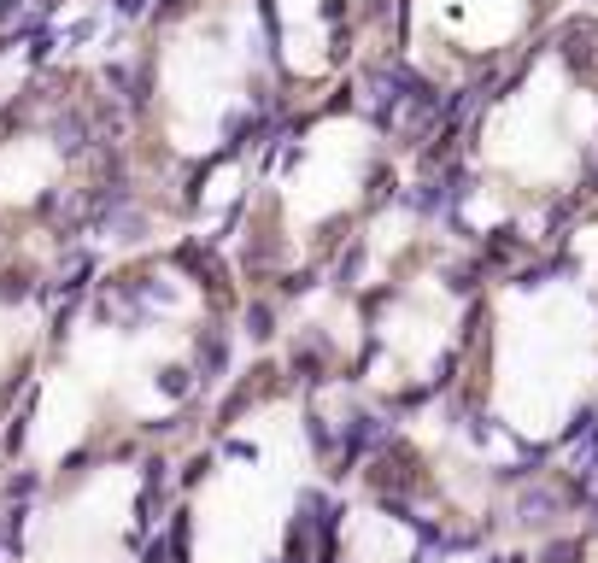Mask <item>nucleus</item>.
<instances>
[{
  "label": "nucleus",
  "instance_id": "obj_4",
  "mask_svg": "<svg viewBox=\"0 0 598 563\" xmlns=\"http://www.w3.org/2000/svg\"><path fill=\"white\" fill-rule=\"evenodd\" d=\"M288 88L265 0H182L165 12V42L129 100L159 118L165 153L200 183L265 129Z\"/></svg>",
  "mask_w": 598,
  "mask_h": 563
},
{
  "label": "nucleus",
  "instance_id": "obj_2",
  "mask_svg": "<svg viewBox=\"0 0 598 563\" xmlns=\"http://www.w3.org/2000/svg\"><path fill=\"white\" fill-rule=\"evenodd\" d=\"M475 399L504 435L552 446L598 411V200L569 224L563 253L481 282L470 317Z\"/></svg>",
  "mask_w": 598,
  "mask_h": 563
},
{
  "label": "nucleus",
  "instance_id": "obj_1",
  "mask_svg": "<svg viewBox=\"0 0 598 563\" xmlns=\"http://www.w3.org/2000/svg\"><path fill=\"white\" fill-rule=\"evenodd\" d=\"M598 194V12H563L487 83L463 141V229L522 235Z\"/></svg>",
  "mask_w": 598,
  "mask_h": 563
},
{
  "label": "nucleus",
  "instance_id": "obj_6",
  "mask_svg": "<svg viewBox=\"0 0 598 563\" xmlns=\"http://www.w3.org/2000/svg\"><path fill=\"white\" fill-rule=\"evenodd\" d=\"M569 0H393V47L429 94L493 83Z\"/></svg>",
  "mask_w": 598,
  "mask_h": 563
},
{
  "label": "nucleus",
  "instance_id": "obj_7",
  "mask_svg": "<svg viewBox=\"0 0 598 563\" xmlns=\"http://www.w3.org/2000/svg\"><path fill=\"white\" fill-rule=\"evenodd\" d=\"M417 534L388 510H352L347 534H340V563H411Z\"/></svg>",
  "mask_w": 598,
  "mask_h": 563
},
{
  "label": "nucleus",
  "instance_id": "obj_3",
  "mask_svg": "<svg viewBox=\"0 0 598 563\" xmlns=\"http://www.w3.org/2000/svg\"><path fill=\"white\" fill-rule=\"evenodd\" d=\"M393 176H399V147L381 112L347 94L311 106L276 141L247 200V224H241L247 276L258 270L265 282L311 288L393 200Z\"/></svg>",
  "mask_w": 598,
  "mask_h": 563
},
{
  "label": "nucleus",
  "instance_id": "obj_5",
  "mask_svg": "<svg viewBox=\"0 0 598 563\" xmlns=\"http://www.w3.org/2000/svg\"><path fill=\"white\" fill-rule=\"evenodd\" d=\"M311 481V422L299 394L247 405L200 464V505L188 517V563H282Z\"/></svg>",
  "mask_w": 598,
  "mask_h": 563
}]
</instances>
